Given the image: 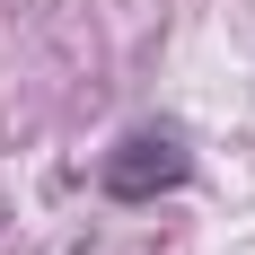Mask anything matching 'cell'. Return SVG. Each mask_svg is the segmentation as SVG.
Listing matches in <instances>:
<instances>
[{
	"label": "cell",
	"mask_w": 255,
	"mask_h": 255,
	"mask_svg": "<svg viewBox=\"0 0 255 255\" xmlns=\"http://www.w3.org/2000/svg\"><path fill=\"white\" fill-rule=\"evenodd\" d=\"M185 176H194V150H185L176 124H141V132H124V141L106 150V167H97V185L115 194V203H158V194H176Z\"/></svg>",
	"instance_id": "obj_1"
}]
</instances>
